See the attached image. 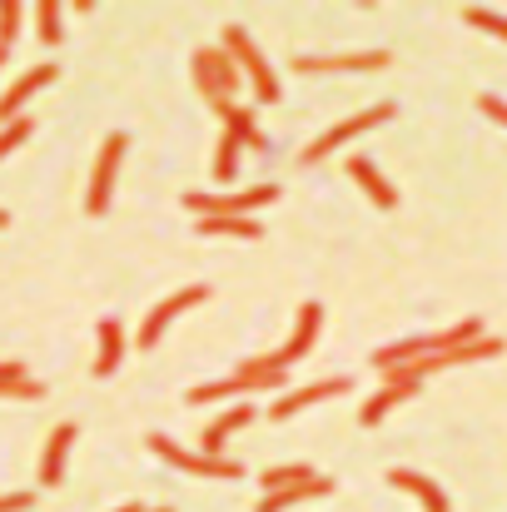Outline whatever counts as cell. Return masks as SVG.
I'll use <instances>...</instances> for the list:
<instances>
[{"label":"cell","instance_id":"obj_1","mask_svg":"<svg viewBox=\"0 0 507 512\" xmlns=\"http://www.w3.org/2000/svg\"><path fill=\"white\" fill-rule=\"evenodd\" d=\"M284 383H289V368H279L269 353H259V358H244L229 378L194 383V388L184 393V403L204 408V403H224V398H234V393H269V388H284Z\"/></svg>","mask_w":507,"mask_h":512},{"label":"cell","instance_id":"obj_2","mask_svg":"<svg viewBox=\"0 0 507 512\" xmlns=\"http://www.w3.org/2000/svg\"><path fill=\"white\" fill-rule=\"evenodd\" d=\"M189 75H194V90L204 95V105L224 120V115L234 110L239 85H244V75H239L234 55H229V50H219V45H199V50L189 55Z\"/></svg>","mask_w":507,"mask_h":512},{"label":"cell","instance_id":"obj_3","mask_svg":"<svg viewBox=\"0 0 507 512\" xmlns=\"http://www.w3.org/2000/svg\"><path fill=\"white\" fill-rule=\"evenodd\" d=\"M473 339H488V324L478 314L463 319V324H453V329H443V334H413V339H398V343H388V348H378L373 353V368H398V363H413V358H433V353L463 348V343H473Z\"/></svg>","mask_w":507,"mask_h":512},{"label":"cell","instance_id":"obj_4","mask_svg":"<svg viewBox=\"0 0 507 512\" xmlns=\"http://www.w3.org/2000/svg\"><path fill=\"white\" fill-rule=\"evenodd\" d=\"M224 50L234 55V65H239V75L249 80V90H254L259 105H279V100H284V85H279L274 65L264 60V50L254 45V35H249L244 25H224Z\"/></svg>","mask_w":507,"mask_h":512},{"label":"cell","instance_id":"obj_5","mask_svg":"<svg viewBox=\"0 0 507 512\" xmlns=\"http://www.w3.org/2000/svg\"><path fill=\"white\" fill-rule=\"evenodd\" d=\"M279 199V184H249V189H189L184 209H194L199 219H254L249 209H264Z\"/></svg>","mask_w":507,"mask_h":512},{"label":"cell","instance_id":"obj_6","mask_svg":"<svg viewBox=\"0 0 507 512\" xmlns=\"http://www.w3.org/2000/svg\"><path fill=\"white\" fill-rule=\"evenodd\" d=\"M125 155H130V135H125V130H110L105 145H100V155H95V165H90V179H85V214H90V219H100V214L110 209V199H115V189H120Z\"/></svg>","mask_w":507,"mask_h":512},{"label":"cell","instance_id":"obj_7","mask_svg":"<svg viewBox=\"0 0 507 512\" xmlns=\"http://www.w3.org/2000/svg\"><path fill=\"white\" fill-rule=\"evenodd\" d=\"M398 115V105L393 100H378V105H368V110H358V115H348V120H338L334 130H324L314 145H304V155H299V165H319V160H329L338 145H348V140H358V135H368V130H378V125H388Z\"/></svg>","mask_w":507,"mask_h":512},{"label":"cell","instance_id":"obj_8","mask_svg":"<svg viewBox=\"0 0 507 512\" xmlns=\"http://www.w3.org/2000/svg\"><path fill=\"white\" fill-rule=\"evenodd\" d=\"M145 448H150L155 458L174 463L179 473H199V478H214V483H239V478H244V463H234V458H214V453H194V448H179V443L165 438V433H150Z\"/></svg>","mask_w":507,"mask_h":512},{"label":"cell","instance_id":"obj_9","mask_svg":"<svg viewBox=\"0 0 507 512\" xmlns=\"http://www.w3.org/2000/svg\"><path fill=\"white\" fill-rule=\"evenodd\" d=\"M209 284H184V289H174V294H165L150 314H145V324H140V334H135V343L150 353V348H160V339H165V329L174 324V319H184L189 309H199V304H209Z\"/></svg>","mask_w":507,"mask_h":512},{"label":"cell","instance_id":"obj_10","mask_svg":"<svg viewBox=\"0 0 507 512\" xmlns=\"http://www.w3.org/2000/svg\"><path fill=\"white\" fill-rule=\"evenodd\" d=\"M388 50H338V55H294L299 75H348V70H388Z\"/></svg>","mask_w":507,"mask_h":512},{"label":"cell","instance_id":"obj_11","mask_svg":"<svg viewBox=\"0 0 507 512\" xmlns=\"http://www.w3.org/2000/svg\"><path fill=\"white\" fill-rule=\"evenodd\" d=\"M418 388H423L418 378H408V373H398V368H383V388L358 408V423H363V428H378L393 408H403L408 398H418Z\"/></svg>","mask_w":507,"mask_h":512},{"label":"cell","instance_id":"obj_12","mask_svg":"<svg viewBox=\"0 0 507 512\" xmlns=\"http://www.w3.org/2000/svg\"><path fill=\"white\" fill-rule=\"evenodd\" d=\"M319 329H324V304H319V299H309V304L299 309V319H294V334H289V343H279L269 358H274L279 368H294V363H299V358L319 343Z\"/></svg>","mask_w":507,"mask_h":512},{"label":"cell","instance_id":"obj_13","mask_svg":"<svg viewBox=\"0 0 507 512\" xmlns=\"http://www.w3.org/2000/svg\"><path fill=\"white\" fill-rule=\"evenodd\" d=\"M45 85H55V65L45 60V65H30L10 90H0V125H10V120H20L25 115V105L45 90Z\"/></svg>","mask_w":507,"mask_h":512},{"label":"cell","instance_id":"obj_14","mask_svg":"<svg viewBox=\"0 0 507 512\" xmlns=\"http://www.w3.org/2000/svg\"><path fill=\"white\" fill-rule=\"evenodd\" d=\"M75 438H80L75 423L50 428V438H45V448H40V488H60V483H65V468H70V448H75Z\"/></svg>","mask_w":507,"mask_h":512},{"label":"cell","instance_id":"obj_15","mask_svg":"<svg viewBox=\"0 0 507 512\" xmlns=\"http://www.w3.org/2000/svg\"><path fill=\"white\" fill-rule=\"evenodd\" d=\"M338 393H348V378H324V383H309V388H294V393H284L274 408H264L274 423H284V418H294V413H304V408H314V403H324V398H338Z\"/></svg>","mask_w":507,"mask_h":512},{"label":"cell","instance_id":"obj_16","mask_svg":"<svg viewBox=\"0 0 507 512\" xmlns=\"http://www.w3.org/2000/svg\"><path fill=\"white\" fill-rule=\"evenodd\" d=\"M249 423H254V408H249V403H239V408H224L219 418H209V423H204V433H199V453H214V458H224L229 438H234L239 428H249Z\"/></svg>","mask_w":507,"mask_h":512},{"label":"cell","instance_id":"obj_17","mask_svg":"<svg viewBox=\"0 0 507 512\" xmlns=\"http://www.w3.org/2000/svg\"><path fill=\"white\" fill-rule=\"evenodd\" d=\"M388 483H393L398 493H408L413 503H423V512H453L448 493H443L428 473H413V468H388Z\"/></svg>","mask_w":507,"mask_h":512},{"label":"cell","instance_id":"obj_18","mask_svg":"<svg viewBox=\"0 0 507 512\" xmlns=\"http://www.w3.org/2000/svg\"><path fill=\"white\" fill-rule=\"evenodd\" d=\"M120 363H125V324L120 319H100L95 324V378H110V373H120Z\"/></svg>","mask_w":507,"mask_h":512},{"label":"cell","instance_id":"obj_19","mask_svg":"<svg viewBox=\"0 0 507 512\" xmlns=\"http://www.w3.org/2000/svg\"><path fill=\"white\" fill-rule=\"evenodd\" d=\"M343 170H348V179H353V184H358V189H363V194L373 199V209H393V204H398V189H393V179L378 170L373 160L353 155V160H348Z\"/></svg>","mask_w":507,"mask_h":512},{"label":"cell","instance_id":"obj_20","mask_svg":"<svg viewBox=\"0 0 507 512\" xmlns=\"http://www.w3.org/2000/svg\"><path fill=\"white\" fill-rule=\"evenodd\" d=\"M329 493H334V478L319 473V478H309V483H294V488H274V493H264L254 512H289V508H299V503L329 498Z\"/></svg>","mask_w":507,"mask_h":512},{"label":"cell","instance_id":"obj_21","mask_svg":"<svg viewBox=\"0 0 507 512\" xmlns=\"http://www.w3.org/2000/svg\"><path fill=\"white\" fill-rule=\"evenodd\" d=\"M0 398L5 403H40L45 398V383L40 378H30V368L25 363H0Z\"/></svg>","mask_w":507,"mask_h":512},{"label":"cell","instance_id":"obj_22","mask_svg":"<svg viewBox=\"0 0 507 512\" xmlns=\"http://www.w3.org/2000/svg\"><path fill=\"white\" fill-rule=\"evenodd\" d=\"M199 239H264L259 219H194Z\"/></svg>","mask_w":507,"mask_h":512},{"label":"cell","instance_id":"obj_23","mask_svg":"<svg viewBox=\"0 0 507 512\" xmlns=\"http://www.w3.org/2000/svg\"><path fill=\"white\" fill-rule=\"evenodd\" d=\"M224 130L239 140V145H249V150H269V135L259 130V120H254V110H244V105H234L229 115H224Z\"/></svg>","mask_w":507,"mask_h":512},{"label":"cell","instance_id":"obj_24","mask_svg":"<svg viewBox=\"0 0 507 512\" xmlns=\"http://www.w3.org/2000/svg\"><path fill=\"white\" fill-rule=\"evenodd\" d=\"M239 155H244V145L224 130V135H219V145H214V170L209 174H214L219 184H234V179H239Z\"/></svg>","mask_w":507,"mask_h":512},{"label":"cell","instance_id":"obj_25","mask_svg":"<svg viewBox=\"0 0 507 512\" xmlns=\"http://www.w3.org/2000/svg\"><path fill=\"white\" fill-rule=\"evenodd\" d=\"M30 10H35V30H40V40H45V45H60V35H65V20H60V15H65L70 5H60V0H40V5H30Z\"/></svg>","mask_w":507,"mask_h":512},{"label":"cell","instance_id":"obj_26","mask_svg":"<svg viewBox=\"0 0 507 512\" xmlns=\"http://www.w3.org/2000/svg\"><path fill=\"white\" fill-rule=\"evenodd\" d=\"M309 478H319V468H309V463H284V468H269L259 483L274 493V488H294V483H309Z\"/></svg>","mask_w":507,"mask_h":512},{"label":"cell","instance_id":"obj_27","mask_svg":"<svg viewBox=\"0 0 507 512\" xmlns=\"http://www.w3.org/2000/svg\"><path fill=\"white\" fill-rule=\"evenodd\" d=\"M463 20H468L473 30H483V35H498V40H507V15H498V10H483V5H463Z\"/></svg>","mask_w":507,"mask_h":512},{"label":"cell","instance_id":"obj_28","mask_svg":"<svg viewBox=\"0 0 507 512\" xmlns=\"http://www.w3.org/2000/svg\"><path fill=\"white\" fill-rule=\"evenodd\" d=\"M30 135H35V120H30V115H20V120L0 125V160H5V155H15V150H20Z\"/></svg>","mask_w":507,"mask_h":512},{"label":"cell","instance_id":"obj_29","mask_svg":"<svg viewBox=\"0 0 507 512\" xmlns=\"http://www.w3.org/2000/svg\"><path fill=\"white\" fill-rule=\"evenodd\" d=\"M20 20H25V5H20V0H0V40H5V45H15Z\"/></svg>","mask_w":507,"mask_h":512},{"label":"cell","instance_id":"obj_30","mask_svg":"<svg viewBox=\"0 0 507 512\" xmlns=\"http://www.w3.org/2000/svg\"><path fill=\"white\" fill-rule=\"evenodd\" d=\"M35 508V493L15 488V493H0V512H30Z\"/></svg>","mask_w":507,"mask_h":512},{"label":"cell","instance_id":"obj_31","mask_svg":"<svg viewBox=\"0 0 507 512\" xmlns=\"http://www.w3.org/2000/svg\"><path fill=\"white\" fill-rule=\"evenodd\" d=\"M478 110H483V115H493L498 125H507V100H498V95H478Z\"/></svg>","mask_w":507,"mask_h":512},{"label":"cell","instance_id":"obj_32","mask_svg":"<svg viewBox=\"0 0 507 512\" xmlns=\"http://www.w3.org/2000/svg\"><path fill=\"white\" fill-rule=\"evenodd\" d=\"M10 50H15V45H5V40H0V65H5V60H10Z\"/></svg>","mask_w":507,"mask_h":512},{"label":"cell","instance_id":"obj_33","mask_svg":"<svg viewBox=\"0 0 507 512\" xmlns=\"http://www.w3.org/2000/svg\"><path fill=\"white\" fill-rule=\"evenodd\" d=\"M115 512H145V508L140 503H125V508H115Z\"/></svg>","mask_w":507,"mask_h":512},{"label":"cell","instance_id":"obj_34","mask_svg":"<svg viewBox=\"0 0 507 512\" xmlns=\"http://www.w3.org/2000/svg\"><path fill=\"white\" fill-rule=\"evenodd\" d=\"M5 224H10V214H5V209H0V229H5Z\"/></svg>","mask_w":507,"mask_h":512},{"label":"cell","instance_id":"obj_35","mask_svg":"<svg viewBox=\"0 0 507 512\" xmlns=\"http://www.w3.org/2000/svg\"><path fill=\"white\" fill-rule=\"evenodd\" d=\"M145 512H174V508H145Z\"/></svg>","mask_w":507,"mask_h":512}]
</instances>
